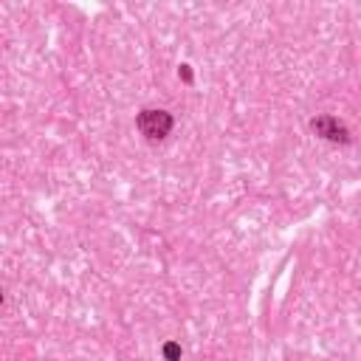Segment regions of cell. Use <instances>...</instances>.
Instances as JSON below:
<instances>
[{"label": "cell", "mask_w": 361, "mask_h": 361, "mask_svg": "<svg viewBox=\"0 0 361 361\" xmlns=\"http://www.w3.org/2000/svg\"><path fill=\"white\" fill-rule=\"evenodd\" d=\"M172 124H175V121H172V116H169L166 110L147 107V110L138 113V130H141V135L149 138V141H161V138H166L169 130H172Z\"/></svg>", "instance_id": "6da1fadb"}, {"label": "cell", "mask_w": 361, "mask_h": 361, "mask_svg": "<svg viewBox=\"0 0 361 361\" xmlns=\"http://www.w3.org/2000/svg\"><path fill=\"white\" fill-rule=\"evenodd\" d=\"M310 130H313L319 138L333 141V144H347V141H350V130H347L338 118H333V116H316V118L310 121Z\"/></svg>", "instance_id": "7a4b0ae2"}, {"label": "cell", "mask_w": 361, "mask_h": 361, "mask_svg": "<svg viewBox=\"0 0 361 361\" xmlns=\"http://www.w3.org/2000/svg\"><path fill=\"white\" fill-rule=\"evenodd\" d=\"M164 358H166V361H178V358H180V347H178L175 341H166V344H164Z\"/></svg>", "instance_id": "3957f363"}]
</instances>
